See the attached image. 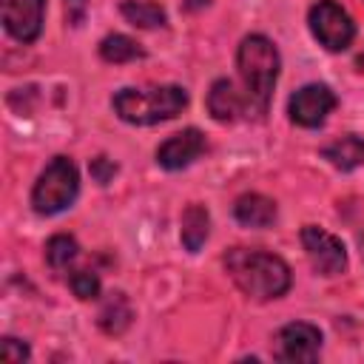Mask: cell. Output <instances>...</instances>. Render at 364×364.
<instances>
[{
	"label": "cell",
	"mask_w": 364,
	"mask_h": 364,
	"mask_svg": "<svg viewBox=\"0 0 364 364\" xmlns=\"http://www.w3.org/2000/svg\"><path fill=\"white\" fill-rule=\"evenodd\" d=\"M225 267L230 279L239 284V290L259 301L279 299L290 287V267L267 250L233 247L225 256Z\"/></svg>",
	"instance_id": "1"
},
{
	"label": "cell",
	"mask_w": 364,
	"mask_h": 364,
	"mask_svg": "<svg viewBox=\"0 0 364 364\" xmlns=\"http://www.w3.org/2000/svg\"><path fill=\"white\" fill-rule=\"evenodd\" d=\"M236 65H239V77L245 82L250 108L264 114L270 91H273L276 77H279V51H276V46L262 34H250V37L242 40V46L236 51Z\"/></svg>",
	"instance_id": "2"
},
{
	"label": "cell",
	"mask_w": 364,
	"mask_h": 364,
	"mask_svg": "<svg viewBox=\"0 0 364 364\" xmlns=\"http://www.w3.org/2000/svg\"><path fill=\"white\" fill-rule=\"evenodd\" d=\"M188 105V91L179 85H156V88H122L114 97V111L119 119L131 125H154L162 119H173Z\"/></svg>",
	"instance_id": "3"
},
{
	"label": "cell",
	"mask_w": 364,
	"mask_h": 364,
	"mask_svg": "<svg viewBox=\"0 0 364 364\" xmlns=\"http://www.w3.org/2000/svg\"><path fill=\"white\" fill-rule=\"evenodd\" d=\"M77 191H80L77 165L68 156H54L31 191V205L37 213L51 216V213L65 210L77 199Z\"/></svg>",
	"instance_id": "4"
},
{
	"label": "cell",
	"mask_w": 364,
	"mask_h": 364,
	"mask_svg": "<svg viewBox=\"0 0 364 364\" xmlns=\"http://www.w3.org/2000/svg\"><path fill=\"white\" fill-rule=\"evenodd\" d=\"M310 31L330 51H344L355 37V26L350 14L336 0H318L310 9Z\"/></svg>",
	"instance_id": "5"
},
{
	"label": "cell",
	"mask_w": 364,
	"mask_h": 364,
	"mask_svg": "<svg viewBox=\"0 0 364 364\" xmlns=\"http://www.w3.org/2000/svg\"><path fill=\"white\" fill-rule=\"evenodd\" d=\"M321 333L307 321H290L276 336V358L287 364H310L318 358Z\"/></svg>",
	"instance_id": "6"
},
{
	"label": "cell",
	"mask_w": 364,
	"mask_h": 364,
	"mask_svg": "<svg viewBox=\"0 0 364 364\" xmlns=\"http://www.w3.org/2000/svg\"><path fill=\"white\" fill-rule=\"evenodd\" d=\"M301 245L307 250L310 264L321 273V276H338L347 267V250L341 245V239H336L333 233H327L324 228L307 225L301 230Z\"/></svg>",
	"instance_id": "7"
},
{
	"label": "cell",
	"mask_w": 364,
	"mask_h": 364,
	"mask_svg": "<svg viewBox=\"0 0 364 364\" xmlns=\"http://www.w3.org/2000/svg\"><path fill=\"white\" fill-rule=\"evenodd\" d=\"M333 108H336V94L321 82H310L290 97V119L301 128L321 125Z\"/></svg>",
	"instance_id": "8"
},
{
	"label": "cell",
	"mask_w": 364,
	"mask_h": 364,
	"mask_svg": "<svg viewBox=\"0 0 364 364\" xmlns=\"http://www.w3.org/2000/svg\"><path fill=\"white\" fill-rule=\"evenodd\" d=\"M46 0H6L3 3V26L20 43H34L43 28Z\"/></svg>",
	"instance_id": "9"
},
{
	"label": "cell",
	"mask_w": 364,
	"mask_h": 364,
	"mask_svg": "<svg viewBox=\"0 0 364 364\" xmlns=\"http://www.w3.org/2000/svg\"><path fill=\"white\" fill-rule=\"evenodd\" d=\"M202 151H205V136H202V131L185 128V131L168 136V139L156 148V162H159L162 168H168V171H179V168H185V165H191Z\"/></svg>",
	"instance_id": "10"
},
{
	"label": "cell",
	"mask_w": 364,
	"mask_h": 364,
	"mask_svg": "<svg viewBox=\"0 0 364 364\" xmlns=\"http://www.w3.org/2000/svg\"><path fill=\"white\" fill-rule=\"evenodd\" d=\"M247 97H242L230 80H216L208 94V111L216 122H233L239 114H245Z\"/></svg>",
	"instance_id": "11"
},
{
	"label": "cell",
	"mask_w": 364,
	"mask_h": 364,
	"mask_svg": "<svg viewBox=\"0 0 364 364\" xmlns=\"http://www.w3.org/2000/svg\"><path fill=\"white\" fill-rule=\"evenodd\" d=\"M233 213L247 228H267L276 219V202L262 196V193H245V196L236 199Z\"/></svg>",
	"instance_id": "12"
},
{
	"label": "cell",
	"mask_w": 364,
	"mask_h": 364,
	"mask_svg": "<svg viewBox=\"0 0 364 364\" xmlns=\"http://www.w3.org/2000/svg\"><path fill=\"white\" fill-rule=\"evenodd\" d=\"M324 159H330V165H336L338 171H353L364 162V139L355 134H347L336 142H330L324 151Z\"/></svg>",
	"instance_id": "13"
},
{
	"label": "cell",
	"mask_w": 364,
	"mask_h": 364,
	"mask_svg": "<svg viewBox=\"0 0 364 364\" xmlns=\"http://www.w3.org/2000/svg\"><path fill=\"white\" fill-rule=\"evenodd\" d=\"M208 230H210V216H208V210H205L202 205H196V202L188 205L185 213H182V245H185L191 253H196V250L205 245Z\"/></svg>",
	"instance_id": "14"
},
{
	"label": "cell",
	"mask_w": 364,
	"mask_h": 364,
	"mask_svg": "<svg viewBox=\"0 0 364 364\" xmlns=\"http://www.w3.org/2000/svg\"><path fill=\"white\" fill-rule=\"evenodd\" d=\"M131 318H134V310H131L125 293H111L100 310V327L111 336H119L131 324Z\"/></svg>",
	"instance_id": "15"
},
{
	"label": "cell",
	"mask_w": 364,
	"mask_h": 364,
	"mask_svg": "<svg viewBox=\"0 0 364 364\" xmlns=\"http://www.w3.org/2000/svg\"><path fill=\"white\" fill-rule=\"evenodd\" d=\"M122 14L128 23L139 26V28H156L165 26V11L162 6L151 3V0H125L122 3Z\"/></svg>",
	"instance_id": "16"
},
{
	"label": "cell",
	"mask_w": 364,
	"mask_h": 364,
	"mask_svg": "<svg viewBox=\"0 0 364 364\" xmlns=\"http://www.w3.org/2000/svg\"><path fill=\"white\" fill-rule=\"evenodd\" d=\"M100 54H102V60H108V63H128V60L142 57L145 51L139 48L136 40H131V37H125V34H108V37L100 43Z\"/></svg>",
	"instance_id": "17"
},
{
	"label": "cell",
	"mask_w": 364,
	"mask_h": 364,
	"mask_svg": "<svg viewBox=\"0 0 364 364\" xmlns=\"http://www.w3.org/2000/svg\"><path fill=\"white\" fill-rule=\"evenodd\" d=\"M77 259V242L71 236H51L48 245H46V262L54 267V270H65L71 262Z\"/></svg>",
	"instance_id": "18"
},
{
	"label": "cell",
	"mask_w": 364,
	"mask_h": 364,
	"mask_svg": "<svg viewBox=\"0 0 364 364\" xmlns=\"http://www.w3.org/2000/svg\"><path fill=\"white\" fill-rule=\"evenodd\" d=\"M68 284H71L77 299H94L100 293V276L94 270H74Z\"/></svg>",
	"instance_id": "19"
},
{
	"label": "cell",
	"mask_w": 364,
	"mask_h": 364,
	"mask_svg": "<svg viewBox=\"0 0 364 364\" xmlns=\"http://www.w3.org/2000/svg\"><path fill=\"white\" fill-rule=\"evenodd\" d=\"M26 358H28V347L23 341H17L11 336H6L0 341V361H6V364H23Z\"/></svg>",
	"instance_id": "20"
},
{
	"label": "cell",
	"mask_w": 364,
	"mask_h": 364,
	"mask_svg": "<svg viewBox=\"0 0 364 364\" xmlns=\"http://www.w3.org/2000/svg\"><path fill=\"white\" fill-rule=\"evenodd\" d=\"M114 173H117V165H114L111 159H105V156L91 159V176H94L100 185H105V182H108Z\"/></svg>",
	"instance_id": "21"
},
{
	"label": "cell",
	"mask_w": 364,
	"mask_h": 364,
	"mask_svg": "<svg viewBox=\"0 0 364 364\" xmlns=\"http://www.w3.org/2000/svg\"><path fill=\"white\" fill-rule=\"evenodd\" d=\"M85 9H88V0H65V17L71 26H80L82 17H85Z\"/></svg>",
	"instance_id": "22"
}]
</instances>
